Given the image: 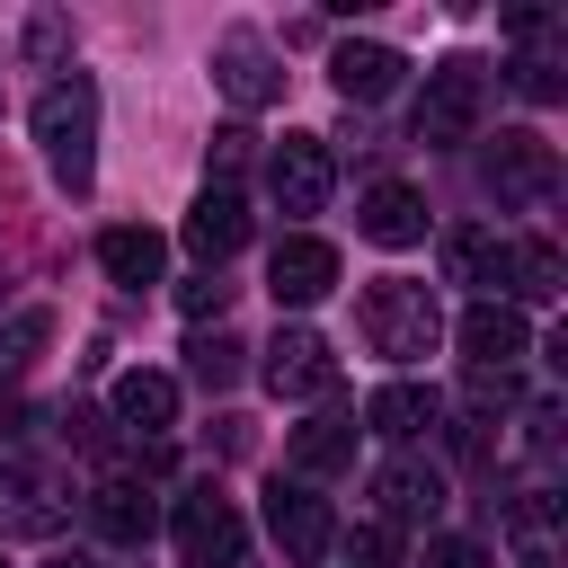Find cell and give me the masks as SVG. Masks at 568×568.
I'll use <instances>...</instances> for the list:
<instances>
[{"mask_svg": "<svg viewBox=\"0 0 568 568\" xmlns=\"http://www.w3.org/2000/svg\"><path fill=\"white\" fill-rule=\"evenodd\" d=\"M453 337H462L470 373H515V364H524V346H532V328H524V311H515V302H470Z\"/></svg>", "mask_w": 568, "mask_h": 568, "instance_id": "obj_14", "label": "cell"}, {"mask_svg": "<svg viewBox=\"0 0 568 568\" xmlns=\"http://www.w3.org/2000/svg\"><path fill=\"white\" fill-rule=\"evenodd\" d=\"M98 266H106V284L142 293V284H160V275H169V240H160V231H142V222H115V231H98Z\"/></svg>", "mask_w": 568, "mask_h": 568, "instance_id": "obj_19", "label": "cell"}, {"mask_svg": "<svg viewBox=\"0 0 568 568\" xmlns=\"http://www.w3.org/2000/svg\"><path fill=\"white\" fill-rule=\"evenodd\" d=\"M479 186H488L497 204H550V195H559V151L515 124V133H497V142L479 151Z\"/></svg>", "mask_w": 568, "mask_h": 568, "instance_id": "obj_5", "label": "cell"}, {"mask_svg": "<svg viewBox=\"0 0 568 568\" xmlns=\"http://www.w3.org/2000/svg\"><path fill=\"white\" fill-rule=\"evenodd\" d=\"M248 142H257V133H248V124H222V133H213V142H204V169H213V186H231V178H240V169H248Z\"/></svg>", "mask_w": 568, "mask_h": 568, "instance_id": "obj_28", "label": "cell"}, {"mask_svg": "<svg viewBox=\"0 0 568 568\" xmlns=\"http://www.w3.org/2000/svg\"><path fill=\"white\" fill-rule=\"evenodd\" d=\"M364 426L390 435V444H417V435L435 426V390H426V382H382V390L364 399Z\"/></svg>", "mask_w": 568, "mask_h": 568, "instance_id": "obj_21", "label": "cell"}, {"mask_svg": "<svg viewBox=\"0 0 568 568\" xmlns=\"http://www.w3.org/2000/svg\"><path fill=\"white\" fill-rule=\"evenodd\" d=\"M373 497H382L373 524H390V532H399V524H435V515H444V470L417 462V453H390V462L373 470Z\"/></svg>", "mask_w": 568, "mask_h": 568, "instance_id": "obj_12", "label": "cell"}, {"mask_svg": "<svg viewBox=\"0 0 568 568\" xmlns=\"http://www.w3.org/2000/svg\"><path fill=\"white\" fill-rule=\"evenodd\" d=\"M559 293V248L550 240H515V302H550Z\"/></svg>", "mask_w": 568, "mask_h": 568, "instance_id": "obj_26", "label": "cell"}, {"mask_svg": "<svg viewBox=\"0 0 568 568\" xmlns=\"http://www.w3.org/2000/svg\"><path fill=\"white\" fill-rule=\"evenodd\" d=\"M355 328H364V346H373V355H390V364H417V355H435V337H444V311H435V293H426V284H408V275H382V284H364V302H355Z\"/></svg>", "mask_w": 568, "mask_h": 568, "instance_id": "obj_2", "label": "cell"}, {"mask_svg": "<svg viewBox=\"0 0 568 568\" xmlns=\"http://www.w3.org/2000/svg\"><path fill=\"white\" fill-rule=\"evenodd\" d=\"M426 568H488V550L462 541V532H444V541H426Z\"/></svg>", "mask_w": 568, "mask_h": 568, "instance_id": "obj_31", "label": "cell"}, {"mask_svg": "<svg viewBox=\"0 0 568 568\" xmlns=\"http://www.w3.org/2000/svg\"><path fill=\"white\" fill-rule=\"evenodd\" d=\"M355 231H364L373 248H417V240H426V195L399 186V178H373L364 204H355Z\"/></svg>", "mask_w": 568, "mask_h": 568, "instance_id": "obj_17", "label": "cell"}, {"mask_svg": "<svg viewBox=\"0 0 568 568\" xmlns=\"http://www.w3.org/2000/svg\"><path fill=\"white\" fill-rule=\"evenodd\" d=\"M266 532H275L284 559H328L337 515H328V497H311L302 479H275V488H266Z\"/></svg>", "mask_w": 568, "mask_h": 568, "instance_id": "obj_11", "label": "cell"}, {"mask_svg": "<svg viewBox=\"0 0 568 568\" xmlns=\"http://www.w3.org/2000/svg\"><path fill=\"white\" fill-rule=\"evenodd\" d=\"M266 293H275L284 311L328 302V293H337V248H328V240H311V231H284V240H275V257H266Z\"/></svg>", "mask_w": 568, "mask_h": 568, "instance_id": "obj_10", "label": "cell"}, {"mask_svg": "<svg viewBox=\"0 0 568 568\" xmlns=\"http://www.w3.org/2000/svg\"><path fill=\"white\" fill-rule=\"evenodd\" d=\"M44 337H53V311H9L0 320V382H18L44 355Z\"/></svg>", "mask_w": 568, "mask_h": 568, "instance_id": "obj_25", "label": "cell"}, {"mask_svg": "<svg viewBox=\"0 0 568 568\" xmlns=\"http://www.w3.org/2000/svg\"><path fill=\"white\" fill-rule=\"evenodd\" d=\"M62 44H71V27H62V18H27V53H36V62H53Z\"/></svg>", "mask_w": 568, "mask_h": 568, "instance_id": "obj_32", "label": "cell"}, {"mask_svg": "<svg viewBox=\"0 0 568 568\" xmlns=\"http://www.w3.org/2000/svg\"><path fill=\"white\" fill-rule=\"evenodd\" d=\"M36 151H44V169H53L62 195L98 186V80L71 71V80H53L36 98Z\"/></svg>", "mask_w": 568, "mask_h": 568, "instance_id": "obj_1", "label": "cell"}, {"mask_svg": "<svg viewBox=\"0 0 568 568\" xmlns=\"http://www.w3.org/2000/svg\"><path fill=\"white\" fill-rule=\"evenodd\" d=\"M53 524H62L53 488L36 470H0V532H53Z\"/></svg>", "mask_w": 568, "mask_h": 568, "instance_id": "obj_23", "label": "cell"}, {"mask_svg": "<svg viewBox=\"0 0 568 568\" xmlns=\"http://www.w3.org/2000/svg\"><path fill=\"white\" fill-rule=\"evenodd\" d=\"M266 186H275V204L302 222V213H320L328 204V186H337V160H328V142L320 133H284L275 151H266Z\"/></svg>", "mask_w": 568, "mask_h": 568, "instance_id": "obj_7", "label": "cell"}, {"mask_svg": "<svg viewBox=\"0 0 568 568\" xmlns=\"http://www.w3.org/2000/svg\"><path fill=\"white\" fill-rule=\"evenodd\" d=\"M240 355H248V346H240L231 328L186 337V382H195V390H231V382H240Z\"/></svg>", "mask_w": 568, "mask_h": 568, "instance_id": "obj_24", "label": "cell"}, {"mask_svg": "<svg viewBox=\"0 0 568 568\" xmlns=\"http://www.w3.org/2000/svg\"><path fill=\"white\" fill-rule=\"evenodd\" d=\"M506 71H515V89H524V98H532V106H550V98H559V89H568V80H559V53H515V62H506Z\"/></svg>", "mask_w": 568, "mask_h": 568, "instance_id": "obj_27", "label": "cell"}, {"mask_svg": "<svg viewBox=\"0 0 568 568\" xmlns=\"http://www.w3.org/2000/svg\"><path fill=\"white\" fill-rule=\"evenodd\" d=\"M89 524L106 532V541H124V550H142L151 532H160V497L133 479V470H106L98 488H89Z\"/></svg>", "mask_w": 568, "mask_h": 568, "instance_id": "obj_16", "label": "cell"}, {"mask_svg": "<svg viewBox=\"0 0 568 568\" xmlns=\"http://www.w3.org/2000/svg\"><path fill=\"white\" fill-rule=\"evenodd\" d=\"M169 532H178V559H186V568H240V550H248V524H240V506H231L213 479H195V488L178 497Z\"/></svg>", "mask_w": 568, "mask_h": 568, "instance_id": "obj_4", "label": "cell"}, {"mask_svg": "<svg viewBox=\"0 0 568 568\" xmlns=\"http://www.w3.org/2000/svg\"><path fill=\"white\" fill-rule=\"evenodd\" d=\"M444 275L470 284L479 302H506L515 293V240H497L488 222H453L444 231Z\"/></svg>", "mask_w": 568, "mask_h": 568, "instance_id": "obj_8", "label": "cell"}, {"mask_svg": "<svg viewBox=\"0 0 568 568\" xmlns=\"http://www.w3.org/2000/svg\"><path fill=\"white\" fill-rule=\"evenodd\" d=\"M248 204H240V186H204L195 195V213H186V248L204 257V275H222V257H240L248 248Z\"/></svg>", "mask_w": 568, "mask_h": 568, "instance_id": "obj_15", "label": "cell"}, {"mask_svg": "<svg viewBox=\"0 0 568 568\" xmlns=\"http://www.w3.org/2000/svg\"><path fill=\"white\" fill-rule=\"evenodd\" d=\"M346 568H399V532L390 524H355L346 532Z\"/></svg>", "mask_w": 568, "mask_h": 568, "instance_id": "obj_29", "label": "cell"}, {"mask_svg": "<svg viewBox=\"0 0 568 568\" xmlns=\"http://www.w3.org/2000/svg\"><path fill=\"white\" fill-rule=\"evenodd\" d=\"M44 568H98L89 550H44Z\"/></svg>", "mask_w": 568, "mask_h": 568, "instance_id": "obj_34", "label": "cell"}, {"mask_svg": "<svg viewBox=\"0 0 568 568\" xmlns=\"http://www.w3.org/2000/svg\"><path fill=\"white\" fill-rule=\"evenodd\" d=\"M355 462V417H311V426H293V470L302 479H328V470H346Z\"/></svg>", "mask_w": 568, "mask_h": 568, "instance_id": "obj_22", "label": "cell"}, {"mask_svg": "<svg viewBox=\"0 0 568 568\" xmlns=\"http://www.w3.org/2000/svg\"><path fill=\"white\" fill-rule=\"evenodd\" d=\"M213 89H222L240 115L275 106V98H284V62H275V44H266L257 27H222V36H213Z\"/></svg>", "mask_w": 568, "mask_h": 568, "instance_id": "obj_6", "label": "cell"}, {"mask_svg": "<svg viewBox=\"0 0 568 568\" xmlns=\"http://www.w3.org/2000/svg\"><path fill=\"white\" fill-rule=\"evenodd\" d=\"M328 80H337L346 106H382V98L408 80V53H399V44H373V36H346V44L328 53Z\"/></svg>", "mask_w": 568, "mask_h": 568, "instance_id": "obj_13", "label": "cell"}, {"mask_svg": "<svg viewBox=\"0 0 568 568\" xmlns=\"http://www.w3.org/2000/svg\"><path fill=\"white\" fill-rule=\"evenodd\" d=\"M222 302H231V284H222V275H195V284H178V311H186V320H204V311L222 320Z\"/></svg>", "mask_w": 568, "mask_h": 568, "instance_id": "obj_30", "label": "cell"}, {"mask_svg": "<svg viewBox=\"0 0 568 568\" xmlns=\"http://www.w3.org/2000/svg\"><path fill=\"white\" fill-rule=\"evenodd\" d=\"M106 417L124 426V435H169L178 426V382L169 373H115V390H106Z\"/></svg>", "mask_w": 568, "mask_h": 568, "instance_id": "obj_18", "label": "cell"}, {"mask_svg": "<svg viewBox=\"0 0 568 568\" xmlns=\"http://www.w3.org/2000/svg\"><path fill=\"white\" fill-rule=\"evenodd\" d=\"M266 390L275 399H328L337 390V355H328V337L320 328H275V346H266Z\"/></svg>", "mask_w": 568, "mask_h": 568, "instance_id": "obj_9", "label": "cell"}, {"mask_svg": "<svg viewBox=\"0 0 568 568\" xmlns=\"http://www.w3.org/2000/svg\"><path fill=\"white\" fill-rule=\"evenodd\" d=\"M479 115H488V62L444 53V62L426 71V89H417V142H426V151H453V142L479 133Z\"/></svg>", "mask_w": 568, "mask_h": 568, "instance_id": "obj_3", "label": "cell"}, {"mask_svg": "<svg viewBox=\"0 0 568 568\" xmlns=\"http://www.w3.org/2000/svg\"><path fill=\"white\" fill-rule=\"evenodd\" d=\"M506 399H515V382H506V373H470V408H479V417H488V408H506Z\"/></svg>", "mask_w": 568, "mask_h": 568, "instance_id": "obj_33", "label": "cell"}, {"mask_svg": "<svg viewBox=\"0 0 568 568\" xmlns=\"http://www.w3.org/2000/svg\"><path fill=\"white\" fill-rule=\"evenodd\" d=\"M506 541H515L524 568H559V497L550 488H524L506 506Z\"/></svg>", "mask_w": 568, "mask_h": 568, "instance_id": "obj_20", "label": "cell"}, {"mask_svg": "<svg viewBox=\"0 0 568 568\" xmlns=\"http://www.w3.org/2000/svg\"><path fill=\"white\" fill-rule=\"evenodd\" d=\"M0 302H9V275H0Z\"/></svg>", "mask_w": 568, "mask_h": 568, "instance_id": "obj_35", "label": "cell"}]
</instances>
